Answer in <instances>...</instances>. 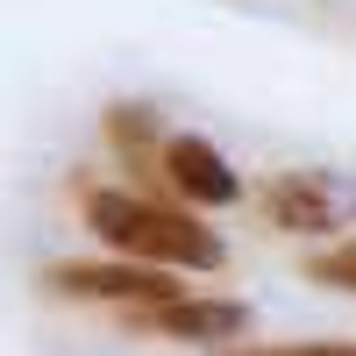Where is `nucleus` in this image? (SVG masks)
Returning <instances> with one entry per match:
<instances>
[{
  "mask_svg": "<svg viewBox=\"0 0 356 356\" xmlns=\"http://www.w3.org/2000/svg\"><path fill=\"white\" fill-rule=\"evenodd\" d=\"M107 129H114V143L143 150V136H150V114H143V107H114V114H107Z\"/></svg>",
  "mask_w": 356,
  "mask_h": 356,
  "instance_id": "nucleus-7",
  "label": "nucleus"
},
{
  "mask_svg": "<svg viewBox=\"0 0 356 356\" xmlns=\"http://www.w3.org/2000/svg\"><path fill=\"white\" fill-rule=\"evenodd\" d=\"M264 214L285 235H328L356 214V186H342L328 171H285V178L264 186Z\"/></svg>",
  "mask_w": 356,
  "mask_h": 356,
  "instance_id": "nucleus-3",
  "label": "nucleus"
},
{
  "mask_svg": "<svg viewBox=\"0 0 356 356\" xmlns=\"http://www.w3.org/2000/svg\"><path fill=\"white\" fill-rule=\"evenodd\" d=\"M86 221L107 250H122L129 264H178V271H214L221 264V235L200 228L193 214L157 200H136V193H86Z\"/></svg>",
  "mask_w": 356,
  "mask_h": 356,
  "instance_id": "nucleus-1",
  "label": "nucleus"
},
{
  "mask_svg": "<svg viewBox=\"0 0 356 356\" xmlns=\"http://www.w3.org/2000/svg\"><path fill=\"white\" fill-rule=\"evenodd\" d=\"M164 178H171L193 207H235V200H243V178L228 171V157H221L207 136H171V143H164Z\"/></svg>",
  "mask_w": 356,
  "mask_h": 356,
  "instance_id": "nucleus-4",
  "label": "nucleus"
},
{
  "mask_svg": "<svg viewBox=\"0 0 356 356\" xmlns=\"http://www.w3.org/2000/svg\"><path fill=\"white\" fill-rule=\"evenodd\" d=\"M235 356H356V342H285V349H235Z\"/></svg>",
  "mask_w": 356,
  "mask_h": 356,
  "instance_id": "nucleus-8",
  "label": "nucleus"
},
{
  "mask_svg": "<svg viewBox=\"0 0 356 356\" xmlns=\"http://www.w3.org/2000/svg\"><path fill=\"white\" fill-rule=\"evenodd\" d=\"M307 278H314V285H335V292H356V243L321 250V257L307 264Z\"/></svg>",
  "mask_w": 356,
  "mask_h": 356,
  "instance_id": "nucleus-6",
  "label": "nucleus"
},
{
  "mask_svg": "<svg viewBox=\"0 0 356 356\" xmlns=\"http://www.w3.org/2000/svg\"><path fill=\"white\" fill-rule=\"evenodd\" d=\"M157 335H171V342H228V335H243L250 328V314L235 307V300H164V307H150L143 314Z\"/></svg>",
  "mask_w": 356,
  "mask_h": 356,
  "instance_id": "nucleus-5",
  "label": "nucleus"
},
{
  "mask_svg": "<svg viewBox=\"0 0 356 356\" xmlns=\"http://www.w3.org/2000/svg\"><path fill=\"white\" fill-rule=\"evenodd\" d=\"M43 285L57 292V300H107V307H136V314L178 300V285L164 278V264H50Z\"/></svg>",
  "mask_w": 356,
  "mask_h": 356,
  "instance_id": "nucleus-2",
  "label": "nucleus"
}]
</instances>
